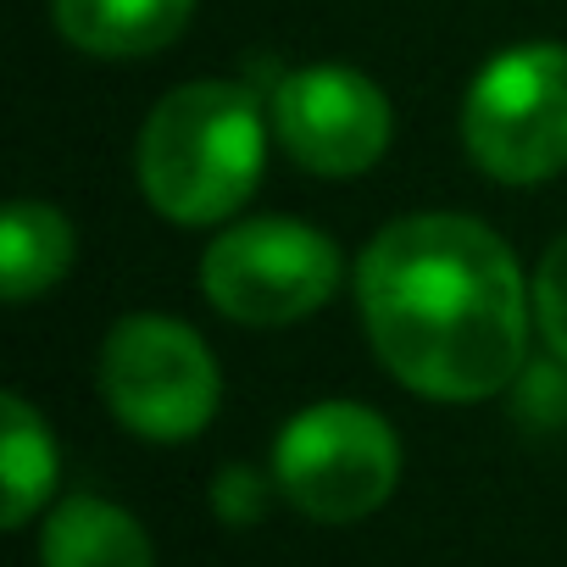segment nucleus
<instances>
[{"label":"nucleus","mask_w":567,"mask_h":567,"mask_svg":"<svg viewBox=\"0 0 567 567\" xmlns=\"http://www.w3.org/2000/svg\"><path fill=\"white\" fill-rule=\"evenodd\" d=\"M357 301L379 362L429 401H489L523 373V267L501 234L462 212L390 223L357 267Z\"/></svg>","instance_id":"1"},{"label":"nucleus","mask_w":567,"mask_h":567,"mask_svg":"<svg viewBox=\"0 0 567 567\" xmlns=\"http://www.w3.org/2000/svg\"><path fill=\"white\" fill-rule=\"evenodd\" d=\"M261 106L239 84H184L140 128V189L145 200L184 228L234 217L261 178Z\"/></svg>","instance_id":"2"},{"label":"nucleus","mask_w":567,"mask_h":567,"mask_svg":"<svg viewBox=\"0 0 567 567\" xmlns=\"http://www.w3.org/2000/svg\"><path fill=\"white\" fill-rule=\"evenodd\" d=\"M401 484L395 429L357 401H318L284 423L272 489L312 523H362Z\"/></svg>","instance_id":"3"},{"label":"nucleus","mask_w":567,"mask_h":567,"mask_svg":"<svg viewBox=\"0 0 567 567\" xmlns=\"http://www.w3.org/2000/svg\"><path fill=\"white\" fill-rule=\"evenodd\" d=\"M340 250L329 234L296 223V217H245L228 223L200 261L206 301L250 329H278L312 318L340 290Z\"/></svg>","instance_id":"4"},{"label":"nucleus","mask_w":567,"mask_h":567,"mask_svg":"<svg viewBox=\"0 0 567 567\" xmlns=\"http://www.w3.org/2000/svg\"><path fill=\"white\" fill-rule=\"evenodd\" d=\"M101 395L128 434L178 445V440H195L217 417L223 379L206 340L189 323L140 312L106 334Z\"/></svg>","instance_id":"5"},{"label":"nucleus","mask_w":567,"mask_h":567,"mask_svg":"<svg viewBox=\"0 0 567 567\" xmlns=\"http://www.w3.org/2000/svg\"><path fill=\"white\" fill-rule=\"evenodd\" d=\"M467 156L501 184H545L567 167V51H501L462 106Z\"/></svg>","instance_id":"6"},{"label":"nucleus","mask_w":567,"mask_h":567,"mask_svg":"<svg viewBox=\"0 0 567 567\" xmlns=\"http://www.w3.org/2000/svg\"><path fill=\"white\" fill-rule=\"evenodd\" d=\"M272 128L307 173L357 178L390 151V101L357 68H301L272 84Z\"/></svg>","instance_id":"7"},{"label":"nucleus","mask_w":567,"mask_h":567,"mask_svg":"<svg viewBox=\"0 0 567 567\" xmlns=\"http://www.w3.org/2000/svg\"><path fill=\"white\" fill-rule=\"evenodd\" d=\"M195 0H56V29L90 56H151L184 34Z\"/></svg>","instance_id":"8"},{"label":"nucleus","mask_w":567,"mask_h":567,"mask_svg":"<svg viewBox=\"0 0 567 567\" xmlns=\"http://www.w3.org/2000/svg\"><path fill=\"white\" fill-rule=\"evenodd\" d=\"M40 567H156L151 534L101 495H73L45 517Z\"/></svg>","instance_id":"9"},{"label":"nucleus","mask_w":567,"mask_h":567,"mask_svg":"<svg viewBox=\"0 0 567 567\" xmlns=\"http://www.w3.org/2000/svg\"><path fill=\"white\" fill-rule=\"evenodd\" d=\"M73 267V228L45 200H12L0 217V290L7 301H34Z\"/></svg>","instance_id":"10"},{"label":"nucleus","mask_w":567,"mask_h":567,"mask_svg":"<svg viewBox=\"0 0 567 567\" xmlns=\"http://www.w3.org/2000/svg\"><path fill=\"white\" fill-rule=\"evenodd\" d=\"M0 412H7V434H0V489H7V501H0V523L7 528H23L45 512L51 489H56V440L45 429V417L23 401V395H7L0 401Z\"/></svg>","instance_id":"11"},{"label":"nucleus","mask_w":567,"mask_h":567,"mask_svg":"<svg viewBox=\"0 0 567 567\" xmlns=\"http://www.w3.org/2000/svg\"><path fill=\"white\" fill-rule=\"evenodd\" d=\"M534 323H539L545 346L556 351V362H567V234L545 250V261L534 272Z\"/></svg>","instance_id":"12"},{"label":"nucleus","mask_w":567,"mask_h":567,"mask_svg":"<svg viewBox=\"0 0 567 567\" xmlns=\"http://www.w3.org/2000/svg\"><path fill=\"white\" fill-rule=\"evenodd\" d=\"M261 506H267V478H261L256 467L234 462V467H223V473L212 478V512H217L228 528H250V523L261 517Z\"/></svg>","instance_id":"13"}]
</instances>
